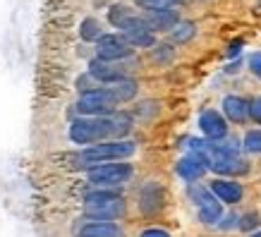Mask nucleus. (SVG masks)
<instances>
[{
  "mask_svg": "<svg viewBox=\"0 0 261 237\" xmlns=\"http://www.w3.org/2000/svg\"><path fill=\"white\" fill-rule=\"evenodd\" d=\"M144 22L149 27L151 32H170L175 29L177 24H180V15L175 12V10H149L146 17H144Z\"/></svg>",
  "mask_w": 261,
  "mask_h": 237,
  "instance_id": "obj_9",
  "label": "nucleus"
},
{
  "mask_svg": "<svg viewBox=\"0 0 261 237\" xmlns=\"http://www.w3.org/2000/svg\"><path fill=\"white\" fill-rule=\"evenodd\" d=\"M208 161V168L216 170V173L223 175H242L247 173V163L238 156H223V153H211L206 158Z\"/></svg>",
  "mask_w": 261,
  "mask_h": 237,
  "instance_id": "obj_12",
  "label": "nucleus"
},
{
  "mask_svg": "<svg viewBox=\"0 0 261 237\" xmlns=\"http://www.w3.org/2000/svg\"><path fill=\"white\" fill-rule=\"evenodd\" d=\"M132 56V48L125 41L122 34H103L98 39V60H122V58Z\"/></svg>",
  "mask_w": 261,
  "mask_h": 237,
  "instance_id": "obj_7",
  "label": "nucleus"
},
{
  "mask_svg": "<svg viewBox=\"0 0 261 237\" xmlns=\"http://www.w3.org/2000/svg\"><path fill=\"white\" fill-rule=\"evenodd\" d=\"M249 113H252L254 120H259V122H261V98H256V101L249 106Z\"/></svg>",
  "mask_w": 261,
  "mask_h": 237,
  "instance_id": "obj_27",
  "label": "nucleus"
},
{
  "mask_svg": "<svg viewBox=\"0 0 261 237\" xmlns=\"http://www.w3.org/2000/svg\"><path fill=\"white\" fill-rule=\"evenodd\" d=\"M137 5H142L146 10H168L175 3H182V0H135Z\"/></svg>",
  "mask_w": 261,
  "mask_h": 237,
  "instance_id": "obj_23",
  "label": "nucleus"
},
{
  "mask_svg": "<svg viewBox=\"0 0 261 237\" xmlns=\"http://www.w3.org/2000/svg\"><path fill=\"white\" fill-rule=\"evenodd\" d=\"M80 237H122V230L111 221H91L80 228Z\"/></svg>",
  "mask_w": 261,
  "mask_h": 237,
  "instance_id": "obj_14",
  "label": "nucleus"
},
{
  "mask_svg": "<svg viewBox=\"0 0 261 237\" xmlns=\"http://www.w3.org/2000/svg\"><path fill=\"white\" fill-rule=\"evenodd\" d=\"M80 36L84 41H98L103 36V32H101V24H98V19H84L82 22V27H80Z\"/></svg>",
  "mask_w": 261,
  "mask_h": 237,
  "instance_id": "obj_18",
  "label": "nucleus"
},
{
  "mask_svg": "<svg viewBox=\"0 0 261 237\" xmlns=\"http://www.w3.org/2000/svg\"><path fill=\"white\" fill-rule=\"evenodd\" d=\"M240 46H242V43H235V46H230V56H235V53H240Z\"/></svg>",
  "mask_w": 261,
  "mask_h": 237,
  "instance_id": "obj_28",
  "label": "nucleus"
},
{
  "mask_svg": "<svg viewBox=\"0 0 261 237\" xmlns=\"http://www.w3.org/2000/svg\"><path fill=\"white\" fill-rule=\"evenodd\" d=\"M249 67H252V72L256 77H261V53H252L249 56Z\"/></svg>",
  "mask_w": 261,
  "mask_h": 237,
  "instance_id": "obj_25",
  "label": "nucleus"
},
{
  "mask_svg": "<svg viewBox=\"0 0 261 237\" xmlns=\"http://www.w3.org/2000/svg\"><path fill=\"white\" fill-rule=\"evenodd\" d=\"M199 127H201V132H204L208 139H223V137L228 135V125H225V120H223L221 113L216 111H204L199 115Z\"/></svg>",
  "mask_w": 261,
  "mask_h": 237,
  "instance_id": "obj_11",
  "label": "nucleus"
},
{
  "mask_svg": "<svg viewBox=\"0 0 261 237\" xmlns=\"http://www.w3.org/2000/svg\"><path fill=\"white\" fill-rule=\"evenodd\" d=\"M223 111L232 122H242V120L249 115V106L247 101H242L240 96H225L223 98Z\"/></svg>",
  "mask_w": 261,
  "mask_h": 237,
  "instance_id": "obj_16",
  "label": "nucleus"
},
{
  "mask_svg": "<svg viewBox=\"0 0 261 237\" xmlns=\"http://www.w3.org/2000/svg\"><path fill=\"white\" fill-rule=\"evenodd\" d=\"M113 199H120L118 192L98 190V192H89L87 197H84V204H103V201H113Z\"/></svg>",
  "mask_w": 261,
  "mask_h": 237,
  "instance_id": "obj_20",
  "label": "nucleus"
},
{
  "mask_svg": "<svg viewBox=\"0 0 261 237\" xmlns=\"http://www.w3.org/2000/svg\"><path fill=\"white\" fill-rule=\"evenodd\" d=\"M211 192L221 201H225V204H238L240 199H242V187H240L238 182L216 180V182H211Z\"/></svg>",
  "mask_w": 261,
  "mask_h": 237,
  "instance_id": "obj_15",
  "label": "nucleus"
},
{
  "mask_svg": "<svg viewBox=\"0 0 261 237\" xmlns=\"http://www.w3.org/2000/svg\"><path fill=\"white\" fill-rule=\"evenodd\" d=\"M129 132L127 118H87L74 120L70 127V137L74 144H94L108 137H122Z\"/></svg>",
  "mask_w": 261,
  "mask_h": 237,
  "instance_id": "obj_1",
  "label": "nucleus"
},
{
  "mask_svg": "<svg viewBox=\"0 0 261 237\" xmlns=\"http://www.w3.org/2000/svg\"><path fill=\"white\" fill-rule=\"evenodd\" d=\"M194 24H190V22H182V24H177L173 29V34H170V39H173V43H185V41H190L192 36H194Z\"/></svg>",
  "mask_w": 261,
  "mask_h": 237,
  "instance_id": "obj_19",
  "label": "nucleus"
},
{
  "mask_svg": "<svg viewBox=\"0 0 261 237\" xmlns=\"http://www.w3.org/2000/svg\"><path fill=\"white\" fill-rule=\"evenodd\" d=\"M120 29H122L125 41L135 48H151L153 43H156V36H153V32L146 27L144 17H129Z\"/></svg>",
  "mask_w": 261,
  "mask_h": 237,
  "instance_id": "obj_6",
  "label": "nucleus"
},
{
  "mask_svg": "<svg viewBox=\"0 0 261 237\" xmlns=\"http://www.w3.org/2000/svg\"><path fill=\"white\" fill-rule=\"evenodd\" d=\"M122 214H125L122 199H113V201H103V204H84V216L91 221H113Z\"/></svg>",
  "mask_w": 261,
  "mask_h": 237,
  "instance_id": "obj_8",
  "label": "nucleus"
},
{
  "mask_svg": "<svg viewBox=\"0 0 261 237\" xmlns=\"http://www.w3.org/2000/svg\"><path fill=\"white\" fill-rule=\"evenodd\" d=\"M118 96L113 94L111 87L106 89H91V91H84L77 103V111L84 113V115H106L111 113L115 106H118Z\"/></svg>",
  "mask_w": 261,
  "mask_h": 237,
  "instance_id": "obj_3",
  "label": "nucleus"
},
{
  "mask_svg": "<svg viewBox=\"0 0 261 237\" xmlns=\"http://www.w3.org/2000/svg\"><path fill=\"white\" fill-rule=\"evenodd\" d=\"M137 151L132 142H106L89 146L77 156L80 166H91V163H103V161H118V158H129Z\"/></svg>",
  "mask_w": 261,
  "mask_h": 237,
  "instance_id": "obj_2",
  "label": "nucleus"
},
{
  "mask_svg": "<svg viewBox=\"0 0 261 237\" xmlns=\"http://www.w3.org/2000/svg\"><path fill=\"white\" fill-rule=\"evenodd\" d=\"M259 225V216L256 214H247L242 216V221H240V230H252Z\"/></svg>",
  "mask_w": 261,
  "mask_h": 237,
  "instance_id": "obj_24",
  "label": "nucleus"
},
{
  "mask_svg": "<svg viewBox=\"0 0 261 237\" xmlns=\"http://www.w3.org/2000/svg\"><path fill=\"white\" fill-rule=\"evenodd\" d=\"M89 74L94 79H98V82H106V84H115V82H122L125 77V72L120 70L118 65H111V63H106V60H91L89 63Z\"/></svg>",
  "mask_w": 261,
  "mask_h": 237,
  "instance_id": "obj_13",
  "label": "nucleus"
},
{
  "mask_svg": "<svg viewBox=\"0 0 261 237\" xmlns=\"http://www.w3.org/2000/svg\"><path fill=\"white\" fill-rule=\"evenodd\" d=\"M129 17H135L129 10L125 8V5H115V8L111 10V15H108V19H111L113 27H122V24L129 19Z\"/></svg>",
  "mask_w": 261,
  "mask_h": 237,
  "instance_id": "obj_21",
  "label": "nucleus"
},
{
  "mask_svg": "<svg viewBox=\"0 0 261 237\" xmlns=\"http://www.w3.org/2000/svg\"><path fill=\"white\" fill-rule=\"evenodd\" d=\"M190 197L194 199V204L199 208V218L204 223H218L223 216V208H221V201L216 197L214 192L204 190V187H192L190 190Z\"/></svg>",
  "mask_w": 261,
  "mask_h": 237,
  "instance_id": "obj_5",
  "label": "nucleus"
},
{
  "mask_svg": "<svg viewBox=\"0 0 261 237\" xmlns=\"http://www.w3.org/2000/svg\"><path fill=\"white\" fill-rule=\"evenodd\" d=\"M111 89H113V94L118 96L120 103H122V101H129V98H135V94H137V84L132 82V79H122V82H115Z\"/></svg>",
  "mask_w": 261,
  "mask_h": 237,
  "instance_id": "obj_17",
  "label": "nucleus"
},
{
  "mask_svg": "<svg viewBox=\"0 0 261 237\" xmlns=\"http://www.w3.org/2000/svg\"><path fill=\"white\" fill-rule=\"evenodd\" d=\"M252 237H261V230H259V232H254V235Z\"/></svg>",
  "mask_w": 261,
  "mask_h": 237,
  "instance_id": "obj_29",
  "label": "nucleus"
},
{
  "mask_svg": "<svg viewBox=\"0 0 261 237\" xmlns=\"http://www.w3.org/2000/svg\"><path fill=\"white\" fill-rule=\"evenodd\" d=\"M132 177V166L129 163H103L89 170V182L96 187H118Z\"/></svg>",
  "mask_w": 261,
  "mask_h": 237,
  "instance_id": "obj_4",
  "label": "nucleus"
},
{
  "mask_svg": "<svg viewBox=\"0 0 261 237\" xmlns=\"http://www.w3.org/2000/svg\"><path fill=\"white\" fill-rule=\"evenodd\" d=\"M142 237H170L166 232V230H159V228H149V230H144Z\"/></svg>",
  "mask_w": 261,
  "mask_h": 237,
  "instance_id": "obj_26",
  "label": "nucleus"
},
{
  "mask_svg": "<svg viewBox=\"0 0 261 237\" xmlns=\"http://www.w3.org/2000/svg\"><path fill=\"white\" fill-rule=\"evenodd\" d=\"M245 149L249 153H261V132L259 129H252L245 135Z\"/></svg>",
  "mask_w": 261,
  "mask_h": 237,
  "instance_id": "obj_22",
  "label": "nucleus"
},
{
  "mask_svg": "<svg viewBox=\"0 0 261 237\" xmlns=\"http://www.w3.org/2000/svg\"><path fill=\"white\" fill-rule=\"evenodd\" d=\"M206 170H208V161H206V156H199V153L185 156L180 163H177V175L187 182H197Z\"/></svg>",
  "mask_w": 261,
  "mask_h": 237,
  "instance_id": "obj_10",
  "label": "nucleus"
}]
</instances>
